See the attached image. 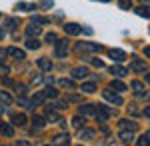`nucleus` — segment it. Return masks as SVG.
Wrapping results in <instances>:
<instances>
[{
	"label": "nucleus",
	"instance_id": "obj_1",
	"mask_svg": "<svg viewBox=\"0 0 150 146\" xmlns=\"http://www.w3.org/2000/svg\"><path fill=\"white\" fill-rule=\"evenodd\" d=\"M76 50L78 52H98V50H102V46L92 44V42H80V44L76 46Z\"/></svg>",
	"mask_w": 150,
	"mask_h": 146
},
{
	"label": "nucleus",
	"instance_id": "obj_2",
	"mask_svg": "<svg viewBox=\"0 0 150 146\" xmlns=\"http://www.w3.org/2000/svg\"><path fill=\"white\" fill-rule=\"evenodd\" d=\"M102 96H104V98H106L108 102L116 104V106H120V104H122V98H120V96H118L116 92H112V90H104V92H102Z\"/></svg>",
	"mask_w": 150,
	"mask_h": 146
},
{
	"label": "nucleus",
	"instance_id": "obj_3",
	"mask_svg": "<svg viewBox=\"0 0 150 146\" xmlns=\"http://www.w3.org/2000/svg\"><path fill=\"white\" fill-rule=\"evenodd\" d=\"M54 44H56V56L64 58L68 54V42H66V40H56Z\"/></svg>",
	"mask_w": 150,
	"mask_h": 146
},
{
	"label": "nucleus",
	"instance_id": "obj_4",
	"mask_svg": "<svg viewBox=\"0 0 150 146\" xmlns=\"http://www.w3.org/2000/svg\"><path fill=\"white\" fill-rule=\"evenodd\" d=\"M64 32L70 34V36H78V34L82 32V28L78 26V24H74V22H68V24H64Z\"/></svg>",
	"mask_w": 150,
	"mask_h": 146
},
{
	"label": "nucleus",
	"instance_id": "obj_5",
	"mask_svg": "<svg viewBox=\"0 0 150 146\" xmlns=\"http://www.w3.org/2000/svg\"><path fill=\"white\" fill-rule=\"evenodd\" d=\"M110 58L116 60V62H122V60H126V52L120 50V48H112V50H110Z\"/></svg>",
	"mask_w": 150,
	"mask_h": 146
},
{
	"label": "nucleus",
	"instance_id": "obj_6",
	"mask_svg": "<svg viewBox=\"0 0 150 146\" xmlns=\"http://www.w3.org/2000/svg\"><path fill=\"white\" fill-rule=\"evenodd\" d=\"M6 54H8V56H12L14 60H24V58H26L24 50H18V48H8V50H6Z\"/></svg>",
	"mask_w": 150,
	"mask_h": 146
},
{
	"label": "nucleus",
	"instance_id": "obj_7",
	"mask_svg": "<svg viewBox=\"0 0 150 146\" xmlns=\"http://www.w3.org/2000/svg\"><path fill=\"white\" fill-rule=\"evenodd\" d=\"M110 72L114 74V76H118V78H122V76H126L128 74V70L124 66H118V64H112L110 66Z\"/></svg>",
	"mask_w": 150,
	"mask_h": 146
},
{
	"label": "nucleus",
	"instance_id": "obj_8",
	"mask_svg": "<svg viewBox=\"0 0 150 146\" xmlns=\"http://www.w3.org/2000/svg\"><path fill=\"white\" fill-rule=\"evenodd\" d=\"M50 142L52 144H70V136L68 134H56Z\"/></svg>",
	"mask_w": 150,
	"mask_h": 146
},
{
	"label": "nucleus",
	"instance_id": "obj_9",
	"mask_svg": "<svg viewBox=\"0 0 150 146\" xmlns=\"http://www.w3.org/2000/svg\"><path fill=\"white\" fill-rule=\"evenodd\" d=\"M40 32H42V28H40L36 22H32L30 26H26V34H28V36H34V38H36Z\"/></svg>",
	"mask_w": 150,
	"mask_h": 146
},
{
	"label": "nucleus",
	"instance_id": "obj_10",
	"mask_svg": "<svg viewBox=\"0 0 150 146\" xmlns=\"http://www.w3.org/2000/svg\"><path fill=\"white\" fill-rule=\"evenodd\" d=\"M132 70H136V72H146V62H142L140 58H134V60H132Z\"/></svg>",
	"mask_w": 150,
	"mask_h": 146
},
{
	"label": "nucleus",
	"instance_id": "obj_11",
	"mask_svg": "<svg viewBox=\"0 0 150 146\" xmlns=\"http://www.w3.org/2000/svg\"><path fill=\"white\" fill-rule=\"evenodd\" d=\"M0 132H2L4 136H8V138H12V136H14V128H12L10 124L2 122V124H0Z\"/></svg>",
	"mask_w": 150,
	"mask_h": 146
},
{
	"label": "nucleus",
	"instance_id": "obj_12",
	"mask_svg": "<svg viewBox=\"0 0 150 146\" xmlns=\"http://www.w3.org/2000/svg\"><path fill=\"white\" fill-rule=\"evenodd\" d=\"M130 88L134 90V92H136L138 96H144V92H142V90H144L142 82H138V80H132V82H130Z\"/></svg>",
	"mask_w": 150,
	"mask_h": 146
},
{
	"label": "nucleus",
	"instance_id": "obj_13",
	"mask_svg": "<svg viewBox=\"0 0 150 146\" xmlns=\"http://www.w3.org/2000/svg\"><path fill=\"white\" fill-rule=\"evenodd\" d=\"M44 100H46V94H44V92H36L34 98L30 100V104H32V106H38V104H42Z\"/></svg>",
	"mask_w": 150,
	"mask_h": 146
},
{
	"label": "nucleus",
	"instance_id": "obj_14",
	"mask_svg": "<svg viewBox=\"0 0 150 146\" xmlns=\"http://www.w3.org/2000/svg\"><path fill=\"white\" fill-rule=\"evenodd\" d=\"M72 76H74V78H86V76H88V68H74V70H72Z\"/></svg>",
	"mask_w": 150,
	"mask_h": 146
},
{
	"label": "nucleus",
	"instance_id": "obj_15",
	"mask_svg": "<svg viewBox=\"0 0 150 146\" xmlns=\"http://www.w3.org/2000/svg\"><path fill=\"white\" fill-rule=\"evenodd\" d=\"M12 124H14V126H24V124H26V116H24V114H14V116H12Z\"/></svg>",
	"mask_w": 150,
	"mask_h": 146
},
{
	"label": "nucleus",
	"instance_id": "obj_16",
	"mask_svg": "<svg viewBox=\"0 0 150 146\" xmlns=\"http://www.w3.org/2000/svg\"><path fill=\"white\" fill-rule=\"evenodd\" d=\"M38 68H40V70H50V68H52V62H50L48 58H38Z\"/></svg>",
	"mask_w": 150,
	"mask_h": 146
},
{
	"label": "nucleus",
	"instance_id": "obj_17",
	"mask_svg": "<svg viewBox=\"0 0 150 146\" xmlns=\"http://www.w3.org/2000/svg\"><path fill=\"white\" fill-rule=\"evenodd\" d=\"M80 138L82 140H92L94 138V130H90V128H82L80 130Z\"/></svg>",
	"mask_w": 150,
	"mask_h": 146
},
{
	"label": "nucleus",
	"instance_id": "obj_18",
	"mask_svg": "<svg viewBox=\"0 0 150 146\" xmlns=\"http://www.w3.org/2000/svg\"><path fill=\"white\" fill-rule=\"evenodd\" d=\"M136 14L142 16V18H150V6H138L136 8Z\"/></svg>",
	"mask_w": 150,
	"mask_h": 146
},
{
	"label": "nucleus",
	"instance_id": "obj_19",
	"mask_svg": "<svg viewBox=\"0 0 150 146\" xmlns=\"http://www.w3.org/2000/svg\"><path fill=\"white\" fill-rule=\"evenodd\" d=\"M120 126H122V128H130L132 132L138 128V124L134 122V120H120Z\"/></svg>",
	"mask_w": 150,
	"mask_h": 146
},
{
	"label": "nucleus",
	"instance_id": "obj_20",
	"mask_svg": "<svg viewBox=\"0 0 150 146\" xmlns=\"http://www.w3.org/2000/svg\"><path fill=\"white\" fill-rule=\"evenodd\" d=\"M26 48H30V50H36V48H40V42L36 40L34 36H30V38L26 40Z\"/></svg>",
	"mask_w": 150,
	"mask_h": 146
},
{
	"label": "nucleus",
	"instance_id": "obj_21",
	"mask_svg": "<svg viewBox=\"0 0 150 146\" xmlns=\"http://www.w3.org/2000/svg\"><path fill=\"white\" fill-rule=\"evenodd\" d=\"M120 140H122V142H132V140H134L132 130H130V132H128V130H122V132H120Z\"/></svg>",
	"mask_w": 150,
	"mask_h": 146
},
{
	"label": "nucleus",
	"instance_id": "obj_22",
	"mask_svg": "<svg viewBox=\"0 0 150 146\" xmlns=\"http://www.w3.org/2000/svg\"><path fill=\"white\" fill-rule=\"evenodd\" d=\"M94 110H96V106H90V104H84V106H80V114H82V116L94 114Z\"/></svg>",
	"mask_w": 150,
	"mask_h": 146
},
{
	"label": "nucleus",
	"instance_id": "obj_23",
	"mask_svg": "<svg viewBox=\"0 0 150 146\" xmlns=\"http://www.w3.org/2000/svg\"><path fill=\"white\" fill-rule=\"evenodd\" d=\"M112 88H114L116 92H124L126 86H124V82H120V80H112Z\"/></svg>",
	"mask_w": 150,
	"mask_h": 146
},
{
	"label": "nucleus",
	"instance_id": "obj_24",
	"mask_svg": "<svg viewBox=\"0 0 150 146\" xmlns=\"http://www.w3.org/2000/svg\"><path fill=\"white\" fill-rule=\"evenodd\" d=\"M32 124H34V128H44V118H42V116H34V118H32Z\"/></svg>",
	"mask_w": 150,
	"mask_h": 146
},
{
	"label": "nucleus",
	"instance_id": "obj_25",
	"mask_svg": "<svg viewBox=\"0 0 150 146\" xmlns=\"http://www.w3.org/2000/svg\"><path fill=\"white\" fill-rule=\"evenodd\" d=\"M82 92H88V94H90V92H94V90H96V84H94V82H86V84H82Z\"/></svg>",
	"mask_w": 150,
	"mask_h": 146
},
{
	"label": "nucleus",
	"instance_id": "obj_26",
	"mask_svg": "<svg viewBox=\"0 0 150 146\" xmlns=\"http://www.w3.org/2000/svg\"><path fill=\"white\" fill-rule=\"evenodd\" d=\"M58 84H60L62 88H74V82L68 80V78H60V80H58Z\"/></svg>",
	"mask_w": 150,
	"mask_h": 146
},
{
	"label": "nucleus",
	"instance_id": "obj_27",
	"mask_svg": "<svg viewBox=\"0 0 150 146\" xmlns=\"http://www.w3.org/2000/svg\"><path fill=\"white\" fill-rule=\"evenodd\" d=\"M0 102H4V104H10V102H12V96L8 94V92L0 90Z\"/></svg>",
	"mask_w": 150,
	"mask_h": 146
},
{
	"label": "nucleus",
	"instance_id": "obj_28",
	"mask_svg": "<svg viewBox=\"0 0 150 146\" xmlns=\"http://www.w3.org/2000/svg\"><path fill=\"white\" fill-rule=\"evenodd\" d=\"M20 10H36V4H30V2H20L18 4Z\"/></svg>",
	"mask_w": 150,
	"mask_h": 146
},
{
	"label": "nucleus",
	"instance_id": "obj_29",
	"mask_svg": "<svg viewBox=\"0 0 150 146\" xmlns=\"http://www.w3.org/2000/svg\"><path fill=\"white\" fill-rule=\"evenodd\" d=\"M46 118H48V120H52V122H60V114L52 112V110H48V112H46Z\"/></svg>",
	"mask_w": 150,
	"mask_h": 146
},
{
	"label": "nucleus",
	"instance_id": "obj_30",
	"mask_svg": "<svg viewBox=\"0 0 150 146\" xmlns=\"http://www.w3.org/2000/svg\"><path fill=\"white\" fill-rule=\"evenodd\" d=\"M82 124H84V116H74V118H72V126H74V128H80Z\"/></svg>",
	"mask_w": 150,
	"mask_h": 146
},
{
	"label": "nucleus",
	"instance_id": "obj_31",
	"mask_svg": "<svg viewBox=\"0 0 150 146\" xmlns=\"http://www.w3.org/2000/svg\"><path fill=\"white\" fill-rule=\"evenodd\" d=\"M118 4H120V8H122V10H130V6H132V0H120Z\"/></svg>",
	"mask_w": 150,
	"mask_h": 146
},
{
	"label": "nucleus",
	"instance_id": "obj_32",
	"mask_svg": "<svg viewBox=\"0 0 150 146\" xmlns=\"http://www.w3.org/2000/svg\"><path fill=\"white\" fill-rule=\"evenodd\" d=\"M56 40H58V36H56L54 32H48V34H46V42H48V44H54Z\"/></svg>",
	"mask_w": 150,
	"mask_h": 146
},
{
	"label": "nucleus",
	"instance_id": "obj_33",
	"mask_svg": "<svg viewBox=\"0 0 150 146\" xmlns=\"http://www.w3.org/2000/svg\"><path fill=\"white\" fill-rule=\"evenodd\" d=\"M146 144H150V138H148L146 134L140 136V138H138V146H146Z\"/></svg>",
	"mask_w": 150,
	"mask_h": 146
},
{
	"label": "nucleus",
	"instance_id": "obj_34",
	"mask_svg": "<svg viewBox=\"0 0 150 146\" xmlns=\"http://www.w3.org/2000/svg\"><path fill=\"white\" fill-rule=\"evenodd\" d=\"M44 94H46V98H56V96H58V92H56L54 88H48Z\"/></svg>",
	"mask_w": 150,
	"mask_h": 146
},
{
	"label": "nucleus",
	"instance_id": "obj_35",
	"mask_svg": "<svg viewBox=\"0 0 150 146\" xmlns=\"http://www.w3.org/2000/svg\"><path fill=\"white\" fill-rule=\"evenodd\" d=\"M52 108H56V110H64V108H68V106H66V102H54Z\"/></svg>",
	"mask_w": 150,
	"mask_h": 146
},
{
	"label": "nucleus",
	"instance_id": "obj_36",
	"mask_svg": "<svg viewBox=\"0 0 150 146\" xmlns=\"http://www.w3.org/2000/svg\"><path fill=\"white\" fill-rule=\"evenodd\" d=\"M32 22H36V24H48L50 20H48V18H42V16H34V20H32Z\"/></svg>",
	"mask_w": 150,
	"mask_h": 146
},
{
	"label": "nucleus",
	"instance_id": "obj_37",
	"mask_svg": "<svg viewBox=\"0 0 150 146\" xmlns=\"http://www.w3.org/2000/svg\"><path fill=\"white\" fill-rule=\"evenodd\" d=\"M16 24H18V20H16V18H8V20H6V28H14Z\"/></svg>",
	"mask_w": 150,
	"mask_h": 146
},
{
	"label": "nucleus",
	"instance_id": "obj_38",
	"mask_svg": "<svg viewBox=\"0 0 150 146\" xmlns=\"http://www.w3.org/2000/svg\"><path fill=\"white\" fill-rule=\"evenodd\" d=\"M16 92H18L20 96H22V94H26V86H24V84H16Z\"/></svg>",
	"mask_w": 150,
	"mask_h": 146
},
{
	"label": "nucleus",
	"instance_id": "obj_39",
	"mask_svg": "<svg viewBox=\"0 0 150 146\" xmlns=\"http://www.w3.org/2000/svg\"><path fill=\"white\" fill-rule=\"evenodd\" d=\"M52 4H54L52 0H42V2H40V6H42V8H52Z\"/></svg>",
	"mask_w": 150,
	"mask_h": 146
},
{
	"label": "nucleus",
	"instance_id": "obj_40",
	"mask_svg": "<svg viewBox=\"0 0 150 146\" xmlns=\"http://www.w3.org/2000/svg\"><path fill=\"white\" fill-rule=\"evenodd\" d=\"M8 66H4V64H0V76H8Z\"/></svg>",
	"mask_w": 150,
	"mask_h": 146
},
{
	"label": "nucleus",
	"instance_id": "obj_41",
	"mask_svg": "<svg viewBox=\"0 0 150 146\" xmlns=\"http://www.w3.org/2000/svg\"><path fill=\"white\" fill-rule=\"evenodd\" d=\"M66 102H82V98H80V96H76V94H72V96L66 98Z\"/></svg>",
	"mask_w": 150,
	"mask_h": 146
},
{
	"label": "nucleus",
	"instance_id": "obj_42",
	"mask_svg": "<svg viewBox=\"0 0 150 146\" xmlns=\"http://www.w3.org/2000/svg\"><path fill=\"white\" fill-rule=\"evenodd\" d=\"M92 64H94V66H98V68L104 66V62H102V60H98V58H96V60H92Z\"/></svg>",
	"mask_w": 150,
	"mask_h": 146
},
{
	"label": "nucleus",
	"instance_id": "obj_43",
	"mask_svg": "<svg viewBox=\"0 0 150 146\" xmlns=\"http://www.w3.org/2000/svg\"><path fill=\"white\" fill-rule=\"evenodd\" d=\"M32 82H34V84H40V82H42V76H34Z\"/></svg>",
	"mask_w": 150,
	"mask_h": 146
},
{
	"label": "nucleus",
	"instance_id": "obj_44",
	"mask_svg": "<svg viewBox=\"0 0 150 146\" xmlns=\"http://www.w3.org/2000/svg\"><path fill=\"white\" fill-rule=\"evenodd\" d=\"M4 56H6V50H4V48H0V62L4 60Z\"/></svg>",
	"mask_w": 150,
	"mask_h": 146
},
{
	"label": "nucleus",
	"instance_id": "obj_45",
	"mask_svg": "<svg viewBox=\"0 0 150 146\" xmlns=\"http://www.w3.org/2000/svg\"><path fill=\"white\" fill-rule=\"evenodd\" d=\"M144 54H146V56L150 58V46H146V48H144Z\"/></svg>",
	"mask_w": 150,
	"mask_h": 146
},
{
	"label": "nucleus",
	"instance_id": "obj_46",
	"mask_svg": "<svg viewBox=\"0 0 150 146\" xmlns=\"http://www.w3.org/2000/svg\"><path fill=\"white\" fill-rule=\"evenodd\" d=\"M144 114H146V116H148V118H150V106H148V108H146V110H144Z\"/></svg>",
	"mask_w": 150,
	"mask_h": 146
},
{
	"label": "nucleus",
	"instance_id": "obj_47",
	"mask_svg": "<svg viewBox=\"0 0 150 146\" xmlns=\"http://www.w3.org/2000/svg\"><path fill=\"white\" fill-rule=\"evenodd\" d=\"M146 82H148V84H150V74H146Z\"/></svg>",
	"mask_w": 150,
	"mask_h": 146
},
{
	"label": "nucleus",
	"instance_id": "obj_48",
	"mask_svg": "<svg viewBox=\"0 0 150 146\" xmlns=\"http://www.w3.org/2000/svg\"><path fill=\"white\" fill-rule=\"evenodd\" d=\"M2 38H4V32H2V30H0V40H2Z\"/></svg>",
	"mask_w": 150,
	"mask_h": 146
},
{
	"label": "nucleus",
	"instance_id": "obj_49",
	"mask_svg": "<svg viewBox=\"0 0 150 146\" xmlns=\"http://www.w3.org/2000/svg\"><path fill=\"white\" fill-rule=\"evenodd\" d=\"M2 112H4V108H2V104H0V114H2Z\"/></svg>",
	"mask_w": 150,
	"mask_h": 146
},
{
	"label": "nucleus",
	"instance_id": "obj_50",
	"mask_svg": "<svg viewBox=\"0 0 150 146\" xmlns=\"http://www.w3.org/2000/svg\"><path fill=\"white\" fill-rule=\"evenodd\" d=\"M102 2H110V0H102Z\"/></svg>",
	"mask_w": 150,
	"mask_h": 146
},
{
	"label": "nucleus",
	"instance_id": "obj_51",
	"mask_svg": "<svg viewBox=\"0 0 150 146\" xmlns=\"http://www.w3.org/2000/svg\"><path fill=\"white\" fill-rule=\"evenodd\" d=\"M146 2H150V0H146Z\"/></svg>",
	"mask_w": 150,
	"mask_h": 146
}]
</instances>
